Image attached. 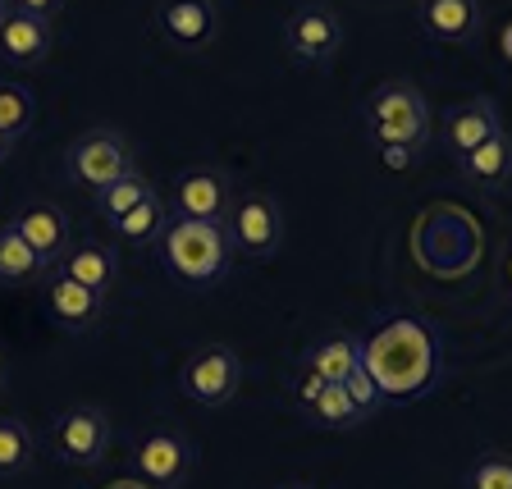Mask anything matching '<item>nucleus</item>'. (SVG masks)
I'll return each instance as SVG.
<instances>
[{"instance_id":"9","label":"nucleus","mask_w":512,"mask_h":489,"mask_svg":"<svg viewBox=\"0 0 512 489\" xmlns=\"http://www.w3.org/2000/svg\"><path fill=\"white\" fill-rule=\"evenodd\" d=\"M229 206H234V183L215 165H192V170H183L174 179V215L179 220L224 224Z\"/></svg>"},{"instance_id":"8","label":"nucleus","mask_w":512,"mask_h":489,"mask_svg":"<svg viewBox=\"0 0 512 489\" xmlns=\"http://www.w3.org/2000/svg\"><path fill=\"white\" fill-rule=\"evenodd\" d=\"M160 42L183 55H206L220 42V5L215 0H156Z\"/></svg>"},{"instance_id":"25","label":"nucleus","mask_w":512,"mask_h":489,"mask_svg":"<svg viewBox=\"0 0 512 489\" xmlns=\"http://www.w3.org/2000/svg\"><path fill=\"white\" fill-rule=\"evenodd\" d=\"M467 485L471 489H512V453H503V448L485 453V458L471 467Z\"/></svg>"},{"instance_id":"10","label":"nucleus","mask_w":512,"mask_h":489,"mask_svg":"<svg viewBox=\"0 0 512 489\" xmlns=\"http://www.w3.org/2000/svg\"><path fill=\"white\" fill-rule=\"evenodd\" d=\"M499 128H503V115H499V106H494L490 96H467V101H458V106H448L444 115H439L435 138L448 156L462 160L485 138H494Z\"/></svg>"},{"instance_id":"14","label":"nucleus","mask_w":512,"mask_h":489,"mask_svg":"<svg viewBox=\"0 0 512 489\" xmlns=\"http://www.w3.org/2000/svg\"><path fill=\"white\" fill-rule=\"evenodd\" d=\"M55 46V28L37 14L10 10L0 19V60L14 64V69H37V64L51 60Z\"/></svg>"},{"instance_id":"2","label":"nucleus","mask_w":512,"mask_h":489,"mask_svg":"<svg viewBox=\"0 0 512 489\" xmlns=\"http://www.w3.org/2000/svg\"><path fill=\"white\" fill-rule=\"evenodd\" d=\"M366 138L375 147H412L426 151L435 142V119H430L426 92L407 78H389L366 96Z\"/></svg>"},{"instance_id":"3","label":"nucleus","mask_w":512,"mask_h":489,"mask_svg":"<svg viewBox=\"0 0 512 489\" xmlns=\"http://www.w3.org/2000/svg\"><path fill=\"white\" fill-rule=\"evenodd\" d=\"M138 170V160H133V142L119 133V128H87L69 142L64 151V174L87 192L96 197L101 188H110L115 179Z\"/></svg>"},{"instance_id":"28","label":"nucleus","mask_w":512,"mask_h":489,"mask_svg":"<svg viewBox=\"0 0 512 489\" xmlns=\"http://www.w3.org/2000/svg\"><path fill=\"white\" fill-rule=\"evenodd\" d=\"M64 5H69V0H10V10H23V14H37V19H46L51 23L55 14L64 10Z\"/></svg>"},{"instance_id":"27","label":"nucleus","mask_w":512,"mask_h":489,"mask_svg":"<svg viewBox=\"0 0 512 489\" xmlns=\"http://www.w3.org/2000/svg\"><path fill=\"white\" fill-rule=\"evenodd\" d=\"M320 389H325V380H320V375L298 371V380H293V394H298V407H302V412H307V407L320 398Z\"/></svg>"},{"instance_id":"32","label":"nucleus","mask_w":512,"mask_h":489,"mask_svg":"<svg viewBox=\"0 0 512 489\" xmlns=\"http://www.w3.org/2000/svg\"><path fill=\"white\" fill-rule=\"evenodd\" d=\"M5 14H10V0H0V19H5Z\"/></svg>"},{"instance_id":"11","label":"nucleus","mask_w":512,"mask_h":489,"mask_svg":"<svg viewBox=\"0 0 512 489\" xmlns=\"http://www.w3.org/2000/svg\"><path fill=\"white\" fill-rule=\"evenodd\" d=\"M42 302H46V316H51L60 330H69V334H87L96 320L106 316V298H96L92 288L74 284V279L64 275L60 266L46 270V279H42Z\"/></svg>"},{"instance_id":"20","label":"nucleus","mask_w":512,"mask_h":489,"mask_svg":"<svg viewBox=\"0 0 512 489\" xmlns=\"http://www.w3.org/2000/svg\"><path fill=\"white\" fill-rule=\"evenodd\" d=\"M165 224H170V206H165L160 192H151V197H142L128 215H119L110 229H115L119 243H128V247H156V238L165 234Z\"/></svg>"},{"instance_id":"23","label":"nucleus","mask_w":512,"mask_h":489,"mask_svg":"<svg viewBox=\"0 0 512 489\" xmlns=\"http://www.w3.org/2000/svg\"><path fill=\"white\" fill-rule=\"evenodd\" d=\"M37 462V444H32V430L23 426L19 416H0V476H23V471Z\"/></svg>"},{"instance_id":"21","label":"nucleus","mask_w":512,"mask_h":489,"mask_svg":"<svg viewBox=\"0 0 512 489\" xmlns=\"http://www.w3.org/2000/svg\"><path fill=\"white\" fill-rule=\"evenodd\" d=\"M307 416L316 421L320 430H334V435H343V430H357V426H366V412L357 403L348 398V389L343 384H325L320 389V398L307 407Z\"/></svg>"},{"instance_id":"5","label":"nucleus","mask_w":512,"mask_h":489,"mask_svg":"<svg viewBox=\"0 0 512 489\" xmlns=\"http://www.w3.org/2000/svg\"><path fill=\"white\" fill-rule=\"evenodd\" d=\"M284 51L307 69H330L343 51V19L330 0H302L284 19Z\"/></svg>"},{"instance_id":"34","label":"nucleus","mask_w":512,"mask_h":489,"mask_svg":"<svg viewBox=\"0 0 512 489\" xmlns=\"http://www.w3.org/2000/svg\"><path fill=\"white\" fill-rule=\"evenodd\" d=\"M0 389H5V371H0Z\"/></svg>"},{"instance_id":"4","label":"nucleus","mask_w":512,"mask_h":489,"mask_svg":"<svg viewBox=\"0 0 512 489\" xmlns=\"http://www.w3.org/2000/svg\"><path fill=\"white\" fill-rule=\"evenodd\" d=\"M110 439H115L110 412L96 403H74L51 421V453L64 467H78V471L101 467L110 453Z\"/></svg>"},{"instance_id":"1","label":"nucleus","mask_w":512,"mask_h":489,"mask_svg":"<svg viewBox=\"0 0 512 489\" xmlns=\"http://www.w3.org/2000/svg\"><path fill=\"white\" fill-rule=\"evenodd\" d=\"M151 252L160 256V266L188 288L220 284V279L229 275V266H234V243H229V234H224V224L179 220V215H170L165 234L156 238Z\"/></svg>"},{"instance_id":"13","label":"nucleus","mask_w":512,"mask_h":489,"mask_svg":"<svg viewBox=\"0 0 512 489\" xmlns=\"http://www.w3.org/2000/svg\"><path fill=\"white\" fill-rule=\"evenodd\" d=\"M416 23L439 46H471L485 28L480 0H416Z\"/></svg>"},{"instance_id":"26","label":"nucleus","mask_w":512,"mask_h":489,"mask_svg":"<svg viewBox=\"0 0 512 489\" xmlns=\"http://www.w3.org/2000/svg\"><path fill=\"white\" fill-rule=\"evenodd\" d=\"M343 389H348V398L357 407H362L366 412V421H371V416H380V407H384V394H380V384H375V375L366 371V362L357 366V371L348 375V380H343Z\"/></svg>"},{"instance_id":"24","label":"nucleus","mask_w":512,"mask_h":489,"mask_svg":"<svg viewBox=\"0 0 512 489\" xmlns=\"http://www.w3.org/2000/svg\"><path fill=\"white\" fill-rule=\"evenodd\" d=\"M32 124H37V101H32V92L28 87H14V83H0V133L19 142Z\"/></svg>"},{"instance_id":"6","label":"nucleus","mask_w":512,"mask_h":489,"mask_svg":"<svg viewBox=\"0 0 512 489\" xmlns=\"http://www.w3.org/2000/svg\"><path fill=\"white\" fill-rule=\"evenodd\" d=\"M179 384L197 407H211L215 412V407L234 403L238 389H243V357L229 343H202V348H192L183 357Z\"/></svg>"},{"instance_id":"12","label":"nucleus","mask_w":512,"mask_h":489,"mask_svg":"<svg viewBox=\"0 0 512 489\" xmlns=\"http://www.w3.org/2000/svg\"><path fill=\"white\" fill-rule=\"evenodd\" d=\"M10 224L19 229L23 243H28L37 256H42L51 270L60 266L64 252L74 247V224H69L64 206H55V202H28L23 211H14Z\"/></svg>"},{"instance_id":"35","label":"nucleus","mask_w":512,"mask_h":489,"mask_svg":"<svg viewBox=\"0 0 512 489\" xmlns=\"http://www.w3.org/2000/svg\"><path fill=\"white\" fill-rule=\"evenodd\" d=\"M293 489H302V485H293Z\"/></svg>"},{"instance_id":"15","label":"nucleus","mask_w":512,"mask_h":489,"mask_svg":"<svg viewBox=\"0 0 512 489\" xmlns=\"http://www.w3.org/2000/svg\"><path fill=\"white\" fill-rule=\"evenodd\" d=\"M133 462H138V476L147 480V485L174 489L192 467V448H188V439L174 435V430H156V435H147L138 444Z\"/></svg>"},{"instance_id":"22","label":"nucleus","mask_w":512,"mask_h":489,"mask_svg":"<svg viewBox=\"0 0 512 489\" xmlns=\"http://www.w3.org/2000/svg\"><path fill=\"white\" fill-rule=\"evenodd\" d=\"M151 192H156V183L151 179H142V170H133V174H124V179H115L110 183V188H101L92 197V206H96V215H101V220H110L115 224L119 215H128L133 211V206L142 202V197H151Z\"/></svg>"},{"instance_id":"31","label":"nucleus","mask_w":512,"mask_h":489,"mask_svg":"<svg viewBox=\"0 0 512 489\" xmlns=\"http://www.w3.org/2000/svg\"><path fill=\"white\" fill-rule=\"evenodd\" d=\"M10 156H14V138H5V133H0V165H5Z\"/></svg>"},{"instance_id":"33","label":"nucleus","mask_w":512,"mask_h":489,"mask_svg":"<svg viewBox=\"0 0 512 489\" xmlns=\"http://www.w3.org/2000/svg\"><path fill=\"white\" fill-rule=\"evenodd\" d=\"M508 284H512V256H508Z\"/></svg>"},{"instance_id":"19","label":"nucleus","mask_w":512,"mask_h":489,"mask_svg":"<svg viewBox=\"0 0 512 489\" xmlns=\"http://www.w3.org/2000/svg\"><path fill=\"white\" fill-rule=\"evenodd\" d=\"M46 261L23 243V234L10 220L0 224V288H42L46 279Z\"/></svg>"},{"instance_id":"17","label":"nucleus","mask_w":512,"mask_h":489,"mask_svg":"<svg viewBox=\"0 0 512 489\" xmlns=\"http://www.w3.org/2000/svg\"><path fill=\"white\" fill-rule=\"evenodd\" d=\"M60 270L74 279V284L92 288L96 298H110V288H115V279H119V256H115V247L110 243L83 238V243H74L69 252H64Z\"/></svg>"},{"instance_id":"7","label":"nucleus","mask_w":512,"mask_h":489,"mask_svg":"<svg viewBox=\"0 0 512 489\" xmlns=\"http://www.w3.org/2000/svg\"><path fill=\"white\" fill-rule=\"evenodd\" d=\"M224 234H229L234 252L266 261V256H275L284 247V234H288L284 206L270 192H243V197H234L229 215H224Z\"/></svg>"},{"instance_id":"30","label":"nucleus","mask_w":512,"mask_h":489,"mask_svg":"<svg viewBox=\"0 0 512 489\" xmlns=\"http://www.w3.org/2000/svg\"><path fill=\"white\" fill-rule=\"evenodd\" d=\"M499 55H503V64H512V19L503 23V32H499Z\"/></svg>"},{"instance_id":"18","label":"nucleus","mask_w":512,"mask_h":489,"mask_svg":"<svg viewBox=\"0 0 512 489\" xmlns=\"http://www.w3.org/2000/svg\"><path fill=\"white\" fill-rule=\"evenodd\" d=\"M362 362H366V348L357 334H325L320 343H311L302 352V371L320 375L325 384H343Z\"/></svg>"},{"instance_id":"29","label":"nucleus","mask_w":512,"mask_h":489,"mask_svg":"<svg viewBox=\"0 0 512 489\" xmlns=\"http://www.w3.org/2000/svg\"><path fill=\"white\" fill-rule=\"evenodd\" d=\"M380 160L389 165V170H412L416 160H421V151H412V147H380Z\"/></svg>"},{"instance_id":"16","label":"nucleus","mask_w":512,"mask_h":489,"mask_svg":"<svg viewBox=\"0 0 512 489\" xmlns=\"http://www.w3.org/2000/svg\"><path fill=\"white\" fill-rule=\"evenodd\" d=\"M462 174V183H471L476 192H499L512 179V133L499 128L494 138H485L476 151H467L462 160H453Z\"/></svg>"}]
</instances>
